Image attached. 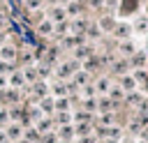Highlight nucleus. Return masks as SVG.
<instances>
[{
	"label": "nucleus",
	"instance_id": "obj_1",
	"mask_svg": "<svg viewBox=\"0 0 148 143\" xmlns=\"http://www.w3.org/2000/svg\"><path fill=\"white\" fill-rule=\"evenodd\" d=\"M134 5H136V0H125V5H123V12L127 14V12H132L134 9Z\"/></svg>",
	"mask_w": 148,
	"mask_h": 143
}]
</instances>
